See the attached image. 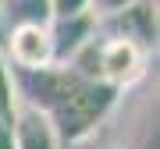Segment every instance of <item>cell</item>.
I'll use <instances>...</instances> for the list:
<instances>
[{
    "label": "cell",
    "mask_w": 160,
    "mask_h": 149,
    "mask_svg": "<svg viewBox=\"0 0 160 149\" xmlns=\"http://www.w3.org/2000/svg\"><path fill=\"white\" fill-rule=\"evenodd\" d=\"M146 46H139L128 36H107V39H96V82L110 89H128L135 85L139 78H146Z\"/></svg>",
    "instance_id": "7a4b0ae2"
},
{
    "label": "cell",
    "mask_w": 160,
    "mask_h": 149,
    "mask_svg": "<svg viewBox=\"0 0 160 149\" xmlns=\"http://www.w3.org/2000/svg\"><path fill=\"white\" fill-rule=\"evenodd\" d=\"M75 149H89V146H86V142H78V146H75Z\"/></svg>",
    "instance_id": "30bf717a"
},
{
    "label": "cell",
    "mask_w": 160,
    "mask_h": 149,
    "mask_svg": "<svg viewBox=\"0 0 160 149\" xmlns=\"http://www.w3.org/2000/svg\"><path fill=\"white\" fill-rule=\"evenodd\" d=\"M114 149H118V146H114Z\"/></svg>",
    "instance_id": "8fae6325"
},
{
    "label": "cell",
    "mask_w": 160,
    "mask_h": 149,
    "mask_svg": "<svg viewBox=\"0 0 160 149\" xmlns=\"http://www.w3.org/2000/svg\"><path fill=\"white\" fill-rule=\"evenodd\" d=\"M46 14L53 18H75V14H86V0H46Z\"/></svg>",
    "instance_id": "ba28073f"
},
{
    "label": "cell",
    "mask_w": 160,
    "mask_h": 149,
    "mask_svg": "<svg viewBox=\"0 0 160 149\" xmlns=\"http://www.w3.org/2000/svg\"><path fill=\"white\" fill-rule=\"evenodd\" d=\"M132 4H139V0H86V11L92 22H107V18H118V14H125Z\"/></svg>",
    "instance_id": "52a82bcc"
},
{
    "label": "cell",
    "mask_w": 160,
    "mask_h": 149,
    "mask_svg": "<svg viewBox=\"0 0 160 149\" xmlns=\"http://www.w3.org/2000/svg\"><path fill=\"white\" fill-rule=\"evenodd\" d=\"M46 29L53 39V64H68L86 43L96 39V22L89 18V11L75 18H53V22H46Z\"/></svg>",
    "instance_id": "5b68a950"
},
{
    "label": "cell",
    "mask_w": 160,
    "mask_h": 149,
    "mask_svg": "<svg viewBox=\"0 0 160 149\" xmlns=\"http://www.w3.org/2000/svg\"><path fill=\"white\" fill-rule=\"evenodd\" d=\"M0 149H14V142H11V124H0Z\"/></svg>",
    "instance_id": "9c48e42d"
},
{
    "label": "cell",
    "mask_w": 160,
    "mask_h": 149,
    "mask_svg": "<svg viewBox=\"0 0 160 149\" xmlns=\"http://www.w3.org/2000/svg\"><path fill=\"white\" fill-rule=\"evenodd\" d=\"M114 99H118V89L86 78L64 103H57L50 110V121H53V128H57L61 146L64 142H68V146L86 142V138L92 135V128H96L100 121L107 117V110L114 107Z\"/></svg>",
    "instance_id": "6da1fadb"
},
{
    "label": "cell",
    "mask_w": 160,
    "mask_h": 149,
    "mask_svg": "<svg viewBox=\"0 0 160 149\" xmlns=\"http://www.w3.org/2000/svg\"><path fill=\"white\" fill-rule=\"evenodd\" d=\"M4 60L11 64V71L32 74L53 64V39L46 22H14L7 29V39L0 46Z\"/></svg>",
    "instance_id": "3957f363"
},
{
    "label": "cell",
    "mask_w": 160,
    "mask_h": 149,
    "mask_svg": "<svg viewBox=\"0 0 160 149\" xmlns=\"http://www.w3.org/2000/svg\"><path fill=\"white\" fill-rule=\"evenodd\" d=\"M14 82L18 78H14L11 64L0 53V124H11V117H14V107H18V85Z\"/></svg>",
    "instance_id": "8992f818"
},
{
    "label": "cell",
    "mask_w": 160,
    "mask_h": 149,
    "mask_svg": "<svg viewBox=\"0 0 160 149\" xmlns=\"http://www.w3.org/2000/svg\"><path fill=\"white\" fill-rule=\"evenodd\" d=\"M11 142H14V149H61V138H57L50 114L25 103V99H18V107H14Z\"/></svg>",
    "instance_id": "277c9868"
}]
</instances>
